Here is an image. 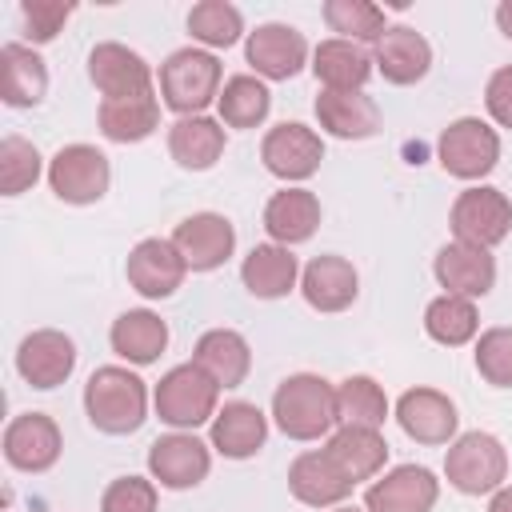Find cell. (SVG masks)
<instances>
[{
    "mask_svg": "<svg viewBox=\"0 0 512 512\" xmlns=\"http://www.w3.org/2000/svg\"><path fill=\"white\" fill-rule=\"evenodd\" d=\"M272 420L288 440H320L332 436L340 424V408H336V384H328L316 372H296L284 376L272 392Z\"/></svg>",
    "mask_w": 512,
    "mask_h": 512,
    "instance_id": "obj_1",
    "label": "cell"
},
{
    "mask_svg": "<svg viewBox=\"0 0 512 512\" xmlns=\"http://www.w3.org/2000/svg\"><path fill=\"white\" fill-rule=\"evenodd\" d=\"M84 412L96 432L128 436L148 420V384L124 364H104L84 384Z\"/></svg>",
    "mask_w": 512,
    "mask_h": 512,
    "instance_id": "obj_2",
    "label": "cell"
},
{
    "mask_svg": "<svg viewBox=\"0 0 512 512\" xmlns=\"http://www.w3.org/2000/svg\"><path fill=\"white\" fill-rule=\"evenodd\" d=\"M152 408L168 428L196 432L200 424H212V416L220 412V384L196 360L176 364L152 388Z\"/></svg>",
    "mask_w": 512,
    "mask_h": 512,
    "instance_id": "obj_3",
    "label": "cell"
},
{
    "mask_svg": "<svg viewBox=\"0 0 512 512\" xmlns=\"http://www.w3.org/2000/svg\"><path fill=\"white\" fill-rule=\"evenodd\" d=\"M220 60L208 48H176L160 64V104L176 116H204L220 96Z\"/></svg>",
    "mask_w": 512,
    "mask_h": 512,
    "instance_id": "obj_4",
    "label": "cell"
},
{
    "mask_svg": "<svg viewBox=\"0 0 512 512\" xmlns=\"http://www.w3.org/2000/svg\"><path fill=\"white\" fill-rule=\"evenodd\" d=\"M444 476L464 496H492L508 480V452L492 432H464L444 452Z\"/></svg>",
    "mask_w": 512,
    "mask_h": 512,
    "instance_id": "obj_5",
    "label": "cell"
},
{
    "mask_svg": "<svg viewBox=\"0 0 512 512\" xmlns=\"http://www.w3.org/2000/svg\"><path fill=\"white\" fill-rule=\"evenodd\" d=\"M448 224L460 244H476L492 252L512 232V200L492 184H472L452 200Z\"/></svg>",
    "mask_w": 512,
    "mask_h": 512,
    "instance_id": "obj_6",
    "label": "cell"
},
{
    "mask_svg": "<svg viewBox=\"0 0 512 512\" xmlns=\"http://www.w3.org/2000/svg\"><path fill=\"white\" fill-rule=\"evenodd\" d=\"M436 160L456 180H484L500 164V136L480 116H460L440 132Z\"/></svg>",
    "mask_w": 512,
    "mask_h": 512,
    "instance_id": "obj_7",
    "label": "cell"
},
{
    "mask_svg": "<svg viewBox=\"0 0 512 512\" xmlns=\"http://www.w3.org/2000/svg\"><path fill=\"white\" fill-rule=\"evenodd\" d=\"M112 184V164L96 144H64L48 160V188L64 204H96Z\"/></svg>",
    "mask_w": 512,
    "mask_h": 512,
    "instance_id": "obj_8",
    "label": "cell"
},
{
    "mask_svg": "<svg viewBox=\"0 0 512 512\" xmlns=\"http://www.w3.org/2000/svg\"><path fill=\"white\" fill-rule=\"evenodd\" d=\"M260 160L264 168L284 180V184H300L308 176H316L320 160H324V140L316 128L300 124V120H284L276 128L264 132L260 140Z\"/></svg>",
    "mask_w": 512,
    "mask_h": 512,
    "instance_id": "obj_9",
    "label": "cell"
},
{
    "mask_svg": "<svg viewBox=\"0 0 512 512\" xmlns=\"http://www.w3.org/2000/svg\"><path fill=\"white\" fill-rule=\"evenodd\" d=\"M212 468V444H204L196 432H168L148 444V476L160 488L184 492L196 488Z\"/></svg>",
    "mask_w": 512,
    "mask_h": 512,
    "instance_id": "obj_10",
    "label": "cell"
},
{
    "mask_svg": "<svg viewBox=\"0 0 512 512\" xmlns=\"http://www.w3.org/2000/svg\"><path fill=\"white\" fill-rule=\"evenodd\" d=\"M436 500H440V480L424 464H396L380 472L364 492L368 512H432Z\"/></svg>",
    "mask_w": 512,
    "mask_h": 512,
    "instance_id": "obj_11",
    "label": "cell"
},
{
    "mask_svg": "<svg viewBox=\"0 0 512 512\" xmlns=\"http://www.w3.org/2000/svg\"><path fill=\"white\" fill-rule=\"evenodd\" d=\"M244 60L260 80H292L308 64V40L300 28L268 20L244 40Z\"/></svg>",
    "mask_w": 512,
    "mask_h": 512,
    "instance_id": "obj_12",
    "label": "cell"
},
{
    "mask_svg": "<svg viewBox=\"0 0 512 512\" xmlns=\"http://www.w3.org/2000/svg\"><path fill=\"white\" fill-rule=\"evenodd\" d=\"M168 240L184 256L188 272H212V268H220L236 252V228L220 212H192V216H184L172 228Z\"/></svg>",
    "mask_w": 512,
    "mask_h": 512,
    "instance_id": "obj_13",
    "label": "cell"
},
{
    "mask_svg": "<svg viewBox=\"0 0 512 512\" xmlns=\"http://www.w3.org/2000/svg\"><path fill=\"white\" fill-rule=\"evenodd\" d=\"M124 276H128V284H132L144 300H168V296L184 284L188 264H184V256L176 252L172 240L148 236V240H140V244L128 252Z\"/></svg>",
    "mask_w": 512,
    "mask_h": 512,
    "instance_id": "obj_14",
    "label": "cell"
},
{
    "mask_svg": "<svg viewBox=\"0 0 512 512\" xmlns=\"http://www.w3.org/2000/svg\"><path fill=\"white\" fill-rule=\"evenodd\" d=\"M16 372L32 388H40V392L60 388L76 372V344H72V336H64L60 328L28 332L20 340V348H16Z\"/></svg>",
    "mask_w": 512,
    "mask_h": 512,
    "instance_id": "obj_15",
    "label": "cell"
},
{
    "mask_svg": "<svg viewBox=\"0 0 512 512\" xmlns=\"http://www.w3.org/2000/svg\"><path fill=\"white\" fill-rule=\"evenodd\" d=\"M396 424L416 444H452L460 412L440 388H408L396 400Z\"/></svg>",
    "mask_w": 512,
    "mask_h": 512,
    "instance_id": "obj_16",
    "label": "cell"
},
{
    "mask_svg": "<svg viewBox=\"0 0 512 512\" xmlns=\"http://www.w3.org/2000/svg\"><path fill=\"white\" fill-rule=\"evenodd\" d=\"M60 448H64V436L56 420L44 412H20L4 428V460L16 472H32V476L48 472L60 460Z\"/></svg>",
    "mask_w": 512,
    "mask_h": 512,
    "instance_id": "obj_17",
    "label": "cell"
},
{
    "mask_svg": "<svg viewBox=\"0 0 512 512\" xmlns=\"http://www.w3.org/2000/svg\"><path fill=\"white\" fill-rule=\"evenodd\" d=\"M88 76H92V84H96V92L104 100L156 92L148 60L140 52H132L128 44H116V40H104V44H96L88 52Z\"/></svg>",
    "mask_w": 512,
    "mask_h": 512,
    "instance_id": "obj_18",
    "label": "cell"
},
{
    "mask_svg": "<svg viewBox=\"0 0 512 512\" xmlns=\"http://www.w3.org/2000/svg\"><path fill=\"white\" fill-rule=\"evenodd\" d=\"M432 272H436V284L452 296H488L496 288V256L488 248H476V244H444L432 260Z\"/></svg>",
    "mask_w": 512,
    "mask_h": 512,
    "instance_id": "obj_19",
    "label": "cell"
},
{
    "mask_svg": "<svg viewBox=\"0 0 512 512\" xmlns=\"http://www.w3.org/2000/svg\"><path fill=\"white\" fill-rule=\"evenodd\" d=\"M372 64H376V72L388 84L408 88V84H416V80L428 76V68H432V44L416 28H408V24H388L384 36L372 44Z\"/></svg>",
    "mask_w": 512,
    "mask_h": 512,
    "instance_id": "obj_20",
    "label": "cell"
},
{
    "mask_svg": "<svg viewBox=\"0 0 512 512\" xmlns=\"http://www.w3.org/2000/svg\"><path fill=\"white\" fill-rule=\"evenodd\" d=\"M300 292H304L308 308H316V312H344L360 296V276H356L352 260L324 252L300 268Z\"/></svg>",
    "mask_w": 512,
    "mask_h": 512,
    "instance_id": "obj_21",
    "label": "cell"
},
{
    "mask_svg": "<svg viewBox=\"0 0 512 512\" xmlns=\"http://www.w3.org/2000/svg\"><path fill=\"white\" fill-rule=\"evenodd\" d=\"M328 460L344 472V480L360 484V480H376L388 464V440L380 428H360V424H340L328 440H324Z\"/></svg>",
    "mask_w": 512,
    "mask_h": 512,
    "instance_id": "obj_22",
    "label": "cell"
},
{
    "mask_svg": "<svg viewBox=\"0 0 512 512\" xmlns=\"http://www.w3.org/2000/svg\"><path fill=\"white\" fill-rule=\"evenodd\" d=\"M352 480L328 460L324 448H308L288 464V492L308 508H336L352 496Z\"/></svg>",
    "mask_w": 512,
    "mask_h": 512,
    "instance_id": "obj_23",
    "label": "cell"
},
{
    "mask_svg": "<svg viewBox=\"0 0 512 512\" xmlns=\"http://www.w3.org/2000/svg\"><path fill=\"white\" fill-rule=\"evenodd\" d=\"M264 440H268V416L248 400H228L208 424V444L228 460L256 456Z\"/></svg>",
    "mask_w": 512,
    "mask_h": 512,
    "instance_id": "obj_24",
    "label": "cell"
},
{
    "mask_svg": "<svg viewBox=\"0 0 512 512\" xmlns=\"http://www.w3.org/2000/svg\"><path fill=\"white\" fill-rule=\"evenodd\" d=\"M320 216L324 212H320L316 192L292 184V188H280V192L268 196V204H264V232L272 236V244L292 248V244L312 240V232L320 228Z\"/></svg>",
    "mask_w": 512,
    "mask_h": 512,
    "instance_id": "obj_25",
    "label": "cell"
},
{
    "mask_svg": "<svg viewBox=\"0 0 512 512\" xmlns=\"http://www.w3.org/2000/svg\"><path fill=\"white\" fill-rule=\"evenodd\" d=\"M372 72H376V64H372V52L364 44L332 36V40H320L312 48V76L328 92H364Z\"/></svg>",
    "mask_w": 512,
    "mask_h": 512,
    "instance_id": "obj_26",
    "label": "cell"
},
{
    "mask_svg": "<svg viewBox=\"0 0 512 512\" xmlns=\"http://www.w3.org/2000/svg\"><path fill=\"white\" fill-rule=\"evenodd\" d=\"M316 120L336 140H368L380 132V104L368 92H328L316 96Z\"/></svg>",
    "mask_w": 512,
    "mask_h": 512,
    "instance_id": "obj_27",
    "label": "cell"
},
{
    "mask_svg": "<svg viewBox=\"0 0 512 512\" xmlns=\"http://www.w3.org/2000/svg\"><path fill=\"white\" fill-rule=\"evenodd\" d=\"M108 344L120 360L144 368V364H156L160 352L168 348V324L152 312V308H128L112 320L108 328Z\"/></svg>",
    "mask_w": 512,
    "mask_h": 512,
    "instance_id": "obj_28",
    "label": "cell"
},
{
    "mask_svg": "<svg viewBox=\"0 0 512 512\" xmlns=\"http://www.w3.org/2000/svg\"><path fill=\"white\" fill-rule=\"evenodd\" d=\"M48 96V64L28 44L0 48V100L8 108H36Z\"/></svg>",
    "mask_w": 512,
    "mask_h": 512,
    "instance_id": "obj_29",
    "label": "cell"
},
{
    "mask_svg": "<svg viewBox=\"0 0 512 512\" xmlns=\"http://www.w3.org/2000/svg\"><path fill=\"white\" fill-rule=\"evenodd\" d=\"M240 280L256 300H280L300 284V260L284 244H256L240 264Z\"/></svg>",
    "mask_w": 512,
    "mask_h": 512,
    "instance_id": "obj_30",
    "label": "cell"
},
{
    "mask_svg": "<svg viewBox=\"0 0 512 512\" xmlns=\"http://www.w3.org/2000/svg\"><path fill=\"white\" fill-rule=\"evenodd\" d=\"M192 360L220 384V388H240L252 372V348L236 328H208L196 348Z\"/></svg>",
    "mask_w": 512,
    "mask_h": 512,
    "instance_id": "obj_31",
    "label": "cell"
},
{
    "mask_svg": "<svg viewBox=\"0 0 512 512\" xmlns=\"http://www.w3.org/2000/svg\"><path fill=\"white\" fill-rule=\"evenodd\" d=\"M224 144H228L224 124L212 116H180L168 128V152L188 172H208L224 156Z\"/></svg>",
    "mask_w": 512,
    "mask_h": 512,
    "instance_id": "obj_32",
    "label": "cell"
},
{
    "mask_svg": "<svg viewBox=\"0 0 512 512\" xmlns=\"http://www.w3.org/2000/svg\"><path fill=\"white\" fill-rule=\"evenodd\" d=\"M96 124H100L104 140H112V144H140L160 128V96L144 92V96L100 100Z\"/></svg>",
    "mask_w": 512,
    "mask_h": 512,
    "instance_id": "obj_33",
    "label": "cell"
},
{
    "mask_svg": "<svg viewBox=\"0 0 512 512\" xmlns=\"http://www.w3.org/2000/svg\"><path fill=\"white\" fill-rule=\"evenodd\" d=\"M268 108H272V92L260 76H228L220 96H216V112H220V124L224 128H260L268 120Z\"/></svg>",
    "mask_w": 512,
    "mask_h": 512,
    "instance_id": "obj_34",
    "label": "cell"
},
{
    "mask_svg": "<svg viewBox=\"0 0 512 512\" xmlns=\"http://www.w3.org/2000/svg\"><path fill=\"white\" fill-rule=\"evenodd\" d=\"M424 332H428L436 344H444V348H460V344L476 340V332H480L476 300L440 292V296L428 300V308H424Z\"/></svg>",
    "mask_w": 512,
    "mask_h": 512,
    "instance_id": "obj_35",
    "label": "cell"
},
{
    "mask_svg": "<svg viewBox=\"0 0 512 512\" xmlns=\"http://www.w3.org/2000/svg\"><path fill=\"white\" fill-rule=\"evenodd\" d=\"M336 408H340V424H360V428H384L392 412L384 388L364 372L344 376L336 384Z\"/></svg>",
    "mask_w": 512,
    "mask_h": 512,
    "instance_id": "obj_36",
    "label": "cell"
},
{
    "mask_svg": "<svg viewBox=\"0 0 512 512\" xmlns=\"http://www.w3.org/2000/svg\"><path fill=\"white\" fill-rule=\"evenodd\" d=\"M320 12H324V24L340 32V40H352V44H364V40L376 44L388 28L384 8L372 0H328Z\"/></svg>",
    "mask_w": 512,
    "mask_h": 512,
    "instance_id": "obj_37",
    "label": "cell"
},
{
    "mask_svg": "<svg viewBox=\"0 0 512 512\" xmlns=\"http://www.w3.org/2000/svg\"><path fill=\"white\" fill-rule=\"evenodd\" d=\"M188 32L204 48H232L244 36V16L228 0H200L188 12Z\"/></svg>",
    "mask_w": 512,
    "mask_h": 512,
    "instance_id": "obj_38",
    "label": "cell"
},
{
    "mask_svg": "<svg viewBox=\"0 0 512 512\" xmlns=\"http://www.w3.org/2000/svg\"><path fill=\"white\" fill-rule=\"evenodd\" d=\"M44 172V160L36 152L32 140L24 136H4L0 140V192L4 196H20L28 192Z\"/></svg>",
    "mask_w": 512,
    "mask_h": 512,
    "instance_id": "obj_39",
    "label": "cell"
},
{
    "mask_svg": "<svg viewBox=\"0 0 512 512\" xmlns=\"http://www.w3.org/2000/svg\"><path fill=\"white\" fill-rule=\"evenodd\" d=\"M476 372L492 388H512V328H488L476 340Z\"/></svg>",
    "mask_w": 512,
    "mask_h": 512,
    "instance_id": "obj_40",
    "label": "cell"
},
{
    "mask_svg": "<svg viewBox=\"0 0 512 512\" xmlns=\"http://www.w3.org/2000/svg\"><path fill=\"white\" fill-rule=\"evenodd\" d=\"M100 512H156V480L152 476H120L104 488Z\"/></svg>",
    "mask_w": 512,
    "mask_h": 512,
    "instance_id": "obj_41",
    "label": "cell"
},
{
    "mask_svg": "<svg viewBox=\"0 0 512 512\" xmlns=\"http://www.w3.org/2000/svg\"><path fill=\"white\" fill-rule=\"evenodd\" d=\"M68 16H72V4H60V0H24V4H20L24 40H32V44L56 40Z\"/></svg>",
    "mask_w": 512,
    "mask_h": 512,
    "instance_id": "obj_42",
    "label": "cell"
},
{
    "mask_svg": "<svg viewBox=\"0 0 512 512\" xmlns=\"http://www.w3.org/2000/svg\"><path fill=\"white\" fill-rule=\"evenodd\" d=\"M484 108L500 128H512V64L496 68L484 84Z\"/></svg>",
    "mask_w": 512,
    "mask_h": 512,
    "instance_id": "obj_43",
    "label": "cell"
},
{
    "mask_svg": "<svg viewBox=\"0 0 512 512\" xmlns=\"http://www.w3.org/2000/svg\"><path fill=\"white\" fill-rule=\"evenodd\" d=\"M488 512H512V484H504V488H496V492H492Z\"/></svg>",
    "mask_w": 512,
    "mask_h": 512,
    "instance_id": "obj_44",
    "label": "cell"
},
{
    "mask_svg": "<svg viewBox=\"0 0 512 512\" xmlns=\"http://www.w3.org/2000/svg\"><path fill=\"white\" fill-rule=\"evenodd\" d=\"M496 28L512 40V0H500V4H496Z\"/></svg>",
    "mask_w": 512,
    "mask_h": 512,
    "instance_id": "obj_45",
    "label": "cell"
},
{
    "mask_svg": "<svg viewBox=\"0 0 512 512\" xmlns=\"http://www.w3.org/2000/svg\"><path fill=\"white\" fill-rule=\"evenodd\" d=\"M332 512H368V508H352V504H336Z\"/></svg>",
    "mask_w": 512,
    "mask_h": 512,
    "instance_id": "obj_46",
    "label": "cell"
}]
</instances>
